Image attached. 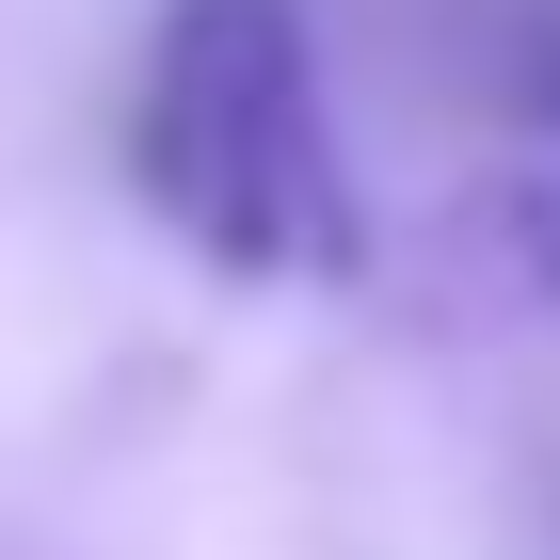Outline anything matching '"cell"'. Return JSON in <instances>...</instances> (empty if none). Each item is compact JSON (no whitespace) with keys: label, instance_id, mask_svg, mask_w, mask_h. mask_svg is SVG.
Here are the masks:
<instances>
[{"label":"cell","instance_id":"7a4b0ae2","mask_svg":"<svg viewBox=\"0 0 560 560\" xmlns=\"http://www.w3.org/2000/svg\"><path fill=\"white\" fill-rule=\"evenodd\" d=\"M497 241H513V272L560 304V65L528 81V113H513V176H497Z\"/></svg>","mask_w":560,"mask_h":560},{"label":"cell","instance_id":"6da1fadb","mask_svg":"<svg viewBox=\"0 0 560 560\" xmlns=\"http://www.w3.org/2000/svg\"><path fill=\"white\" fill-rule=\"evenodd\" d=\"M129 176L209 272H257V289L369 272V209L337 176L304 0H176L129 96Z\"/></svg>","mask_w":560,"mask_h":560}]
</instances>
